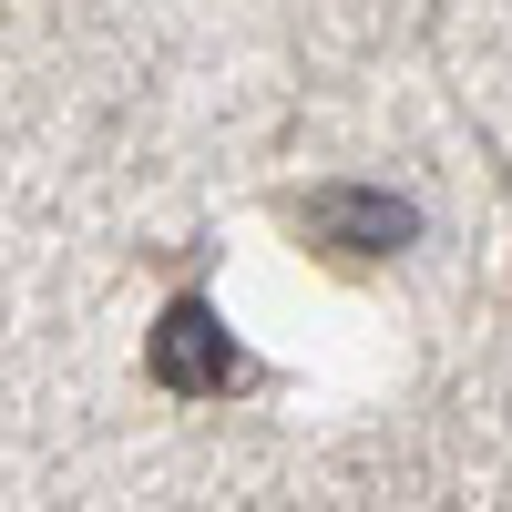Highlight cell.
I'll list each match as a JSON object with an SVG mask.
<instances>
[{
	"label": "cell",
	"mask_w": 512,
	"mask_h": 512,
	"mask_svg": "<svg viewBox=\"0 0 512 512\" xmlns=\"http://www.w3.org/2000/svg\"><path fill=\"white\" fill-rule=\"evenodd\" d=\"M144 369H154V390H175V400H226V390H246V349L226 338V318H216V297H164V318H154V338H144Z\"/></svg>",
	"instance_id": "obj_1"
},
{
	"label": "cell",
	"mask_w": 512,
	"mask_h": 512,
	"mask_svg": "<svg viewBox=\"0 0 512 512\" xmlns=\"http://www.w3.org/2000/svg\"><path fill=\"white\" fill-rule=\"evenodd\" d=\"M297 226H308L318 246H338V256H400L420 236V205L379 195V185H318L308 205H297Z\"/></svg>",
	"instance_id": "obj_2"
}]
</instances>
